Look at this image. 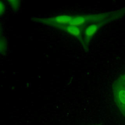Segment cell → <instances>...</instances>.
Masks as SVG:
<instances>
[{"label": "cell", "instance_id": "6da1fadb", "mask_svg": "<svg viewBox=\"0 0 125 125\" xmlns=\"http://www.w3.org/2000/svg\"><path fill=\"white\" fill-rule=\"evenodd\" d=\"M125 15V7L118 10H114L97 14H81L73 15L69 25L86 27L95 23H108L118 20Z\"/></svg>", "mask_w": 125, "mask_h": 125}, {"label": "cell", "instance_id": "8992f818", "mask_svg": "<svg viewBox=\"0 0 125 125\" xmlns=\"http://www.w3.org/2000/svg\"><path fill=\"white\" fill-rule=\"evenodd\" d=\"M8 44L6 40L3 38L0 37V54L5 53L7 49Z\"/></svg>", "mask_w": 125, "mask_h": 125}, {"label": "cell", "instance_id": "9c48e42d", "mask_svg": "<svg viewBox=\"0 0 125 125\" xmlns=\"http://www.w3.org/2000/svg\"><path fill=\"white\" fill-rule=\"evenodd\" d=\"M118 80H119L120 81L123 82L124 84H125V73L123 74L122 75L120 76L118 78Z\"/></svg>", "mask_w": 125, "mask_h": 125}, {"label": "cell", "instance_id": "ba28073f", "mask_svg": "<svg viewBox=\"0 0 125 125\" xmlns=\"http://www.w3.org/2000/svg\"><path fill=\"white\" fill-rule=\"evenodd\" d=\"M5 8L6 6L5 3L3 1L0 0V16H2L4 13Z\"/></svg>", "mask_w": 125, "mask_h": 125}, {"label": "cell", "instance_id": "277c9868", "mask_svg": "<svg viewBox=\"0 0 125 125\" xmlns=\"http://www.w3.org/2000/svg\"><path fill=\"white\" fill-rule=\"evenodd\" d=\"M105 24H106L105 23H95L90 24L84 28L83 42L81 45L85 51L88 50L89 45L92 38L98 31Z\"/></svg>", "mask_w": 125, "mask_h": 125}, {"label": "cell", "instance_id": "30bf717a", "mask_svg": "<svg viewBox=\"0 0 125 125\" xmlns=\"http://www.w3.org/2000/svg\"><path fill=\"white\" fill-rule=\"evenodd\" d=\"M2 26H1V24H0V36L2 34Z\"/></svg>", "mask_w": 125, "mask_h": 125}, {"label": "cell", "instance_id": "7a4b0ae2", "mask_svg": "<svg viewBox=\"0 0 125 125\" xmlns=\"http://www.w3.org/2000/svg\"><path fill=\"white\" fill-rule=\"evenodd\" d=\"M111 90L115 104L125 117V84L117 79L113 83Z\"/></svg>", "mask_w": 125, "mask_h": 125}, {"label": "cell", "instance_id": "52a82bcc", "mask_svg": "<svg viewBox=\"0 0 125 125\" xmlns=\"http://www.w3.org/2000/svg\"><path fill=\"white\" fill-rule=\"evenodd\" d=\"M7 2L8 3L12 9L14 11H17L19 9L21 3V1L19 0H8Z\"/></svg>", "mask_w": 125, "mask_h": 125}, {"label": "cell", "instance_id": "3957f363", "mask_svg": "<svg viewBox=\"0 0 125 125\" xmlns=\"http://www.w3.org/2000/svg\"><path fill=\"white\" fill-rule=\"evenodd\" d=\"M72 17L73 15H60L47 18L33 17L31 20L35 22L54 27L59 25L69 24Z\"/></svg>", "mask_w": 125, "mask_h": 125}, {"label": "cell", "instance_id": "5b68a950", "mask_svg": "<svg viewBox=\"0 0 125 125\" xmlns=\"http://www.w3.org/2000/svg\"><path fill=\"white\" fill-rule=\"evenodd\" d=\"M85 27L71 25L69 24L59 25L54 27V28L64 31L74 37L79 41L81 44H82L83 42V34Z\"/></svg>", "mask_w": 125, "mask_h": 125}]
</instances>
